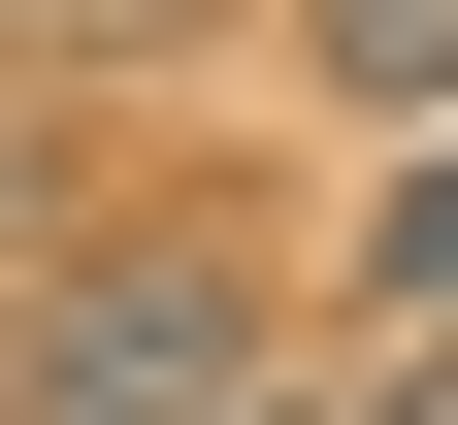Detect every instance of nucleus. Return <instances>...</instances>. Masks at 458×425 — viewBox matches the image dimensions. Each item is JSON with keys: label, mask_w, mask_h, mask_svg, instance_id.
Returning <instances> with one entry per match:
<instances>
[{"label": "nucleus", "mask_w": 458, "mask_h": 425, "mask_svg": "<svg viewBox=\"0 0 458 425\" xmlns=\"http://www.w3.org/2000/svg\"><path fill=\"white\" fill-rule=\"evenodd\" d=\"M262 262L229 229H66L33 262V425H262Z\"/></svg>", "instance_id": "f257e3e1"}, {"label": "nucleus", "mask_w": 458, "mask_h": 425, "mask_svg": "<svg viewBox=\"0 0 458 425\" xmlns=\"http://www.w3.org/2000/svg\"><path fill=\"white\" fill-rule=\"evenodd\" d=\"M360 294H393V327H458V132H393V197H360Z\"/></svg>", "instance_id": "f03ea898"}, {"label": "nucleus", "mask_w": 458, "mask_h": 425, "mask_svg": "<svg viewBox=\"0 0 458 425\" xmlns=\"http://www.w3.org/2000/svg\"><path fill=\"white\" fill-rule=\"evenodd\" d=\"M327 66H360V98H426V132H458V0H327Z\"/></svg>", "instance_id": "7ed1b4c3"}, {"label": "nucleus", "mask_w": 458, "mask_h": 425, "mask_svg": "<svg viewBox=\"0 0 458 425\" xmlns=\"http://www.w3.org/2000/svg\"><path fill=\"white\" fill-rule=\"evenodd\" d=\"M360 425H458V360H393V393H360Z\"/></svg>", "instance_id": "20e7f679"}, {"label": "nucleus", "mask_w": 458, "mask_h": 425, "mask_svg": "<svg viewBox=\"0 0 458 425\" xmlns=\"http://www.w3.org/2000/svg\"><path fill=\"white\" fill-rule=\"evenodd\" d=\"M33 33H66V66H98V33H131V0H33Z\"/></svg>", "instance_id": "39448f33"}, {"label": "nucleus", "mask_w": 458, "mask_h": 425, "mask_svg": "<svg viewBox=\"0 0 458 425\" xmlns=\"http://www.w3.org/2000/svg\"><path fill=\"white\" fill-rule=\"evenodd\" d=\"M262 425H360V393H262Z\"/></svg>", "instance_id": "423d86ee"}, {"label": "nucleus", "mask_w": 458, "mask_h": 425, "mask_svg": "<svg viewBox=\"0 0 458 425\" xmlns=\"http://www.w3.org/2000/svg\"><path fill=\"white\" fill-rule=\"evenodd\" d=\"M426 360H458V327H426Z\"/></svg>", "instance_id": "0eeeda50"}]
</instances>
